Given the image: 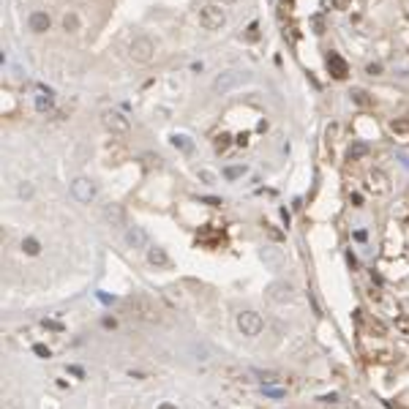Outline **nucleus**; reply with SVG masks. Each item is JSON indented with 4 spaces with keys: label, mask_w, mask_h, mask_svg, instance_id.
<instances>
[{
    "label": "nucleus",
    "mask_w": 409,
    "mask_h": 409,
    "mask_svg": "<svg viewBox=\"0 0 409 409\" xmlns=\"http://www.w3.org/2000/svg\"><path fill=\"white\" fill-rule=\"evenodd\" d=\"M123 311L129 314V317L139 319V322H147V325L164 322V308L153 298H147V295H129V298L123 300Z\"/></svg>",
    "instance_id": "f257e3e1"
},
{
    "label": "nucleus",
    "mask_w": 409,
    "mask_h": 409,
    "mask_svg": "<svg viewBox=\"0 0 409 409\" xmlns=\"http://www.w3.org/2000/svg\"><path fill=\"white\" fill-rule=\"evenodd\" d=\"M129 57L139 66L153 63V57H156V41L150 36H134L129 44Z\"/></svg>",
    "instance_id": "f03ea898"
},
{
    "label": "nucleus",
    "mask_w": 409,
    "mask_h": 409,
    "mask_svg": "<svg viewBox=\"0 0 409 409\" xmlns=\"http://www.w3.org/2000/svg\"><path fill=\"white\" fill-rule=\"evenodd\" d=\"M224 22H226V14H224V9L216 3H207L199 9V25H202L205 30H221L224 28Z\"/></svg>",
    "instance_id": "7ed1b4c3"
},
{
    "label": "nucleus",
    "mask_w": 409,
    "mask_h": 409,
    "mask_svg": "<svg viewBox=\"0 0 409 409\" xmlns=\"http://www.w3.org/2000/svg\"><path fill=\"white\" fill-rule=\"evenodd\" d=\"M262 327H265V319L259 317L257 311H243V314H238V330L243 333L246 338H257L259 333H262Z\"/></svg>",
    "instance_id": "20e7f679"
},
{
    "label": "nucleus",
    "mask_w": 409,
    "mask_h": 409,
    "mask_svg": "<svg viewBox=\"0 0 409 409\" xmlns=\"http://www.w3.org/2000/svg\"><path fill=\"white\" fill-rule=\"evenodd\" d=\"M101 126L106 131H112V134H126V131H131V120L123 115V112H118V109H104L101 112Z\"/></svg>",
    "instance_id": "39448f33"
},
{
    "label": "nucleus",
    "mask_w": 409,
    "mask_h": 409,
    "mask_svg": "<svg viewBox=\"0 0 409 409\" xmlns=\"http://www.w3.org/2000/svg\"><path fill=\"white\" fill-rule=\"evenodd\" d=\"M71 194H74V199H77V202L90 205L93 199H96V186H93V180H88V178H77L71 183Z\"/></svg>",
    "instance_id": "423d86ee"
},
{
    "label": "nucleus",
    "mask_w": 409,
    "mask_h": 409,
    "mask_svg": "<svg viewBox=\"0 0 409 409\" xmlns=\"http://www.w3.org/2000/svg\"><path fill=\"white\" fill-rule=\"evenodd\" d=\"M325 63H327V71L333 74V79H346L349 77V66H346V60L341 57L338 52H327Z\"/></svg>",
    "instance_id": "0eeeda50"
},
{
    "label": "nucleus",
    "mask_w": 409,
    "mask_h": 409,
    "mask_svg": "<svg viewBox=\"0 0 409 409\" xmlns=\"http://www.w3.org/2000/svg\"><path fill=\"white\" fill-rule=\"evenodd\" d=\"M104 221L109 226H115V229H123V226H126V210H123V205H118V202L104 205Z\"/></svg>",
    "instance_id": "6e6552de"
},
{
    "label": "nucleus",
    "mask_w": 409,
    "mask_h": 409,
    "mask_svg": "<svg viewBox=\"0 0 409 409\" xmlns=\"http://www.w3.org/2000/svg\"><path fill=\"white\" fill-rule=\"evenodd\" d=\"M28 25H30L33 33H46V30L52 28V19H49L46 11H33L30 19H28Z\"/></svg>",
    "instance_id": "1a4fd4ad"
},
{
    "label": "nucleus",
    "mask_w": 409,
    "mask_h": 409,
    "mask_svg": "<svg viewBox=\"0 0 409 409\" xmlns=\"http://www.w3.org/2000/svg\"><path fill=\"white\" fill-rule=\"evenodd\" d=\"M238 79H240L238 71H224L216 82H213V90H216V93H226V90H232L235 85H238Z\"/></svg>",
    "instance_id": "9d476101"
},
{
    "label": "nucleus",
    "mask_w": 409,
    "mask_h": 409,
    "mask_svg": "<svg viewBox=\"0 0 409 409\" xmlns=\"http://www.w3.org/2000/svg\"><path fill=\"white\" fill-rule=\"evenodd\" d=\"M126 243H129L131 249H147V232L142 226H131V229L126 232Z\"/></svg>",
    "instance_id": "9b49d317"
},
{
    "label": "nucleus",
    "mask_w": 409,
    "mask_h": 409,
    "mask_svg": "<svg viewBox=\"0 0 409 409\" xmlns=\"http://www.w3.org/2000/svg\"><path fill=\"white\" fill-rule=\"evenodd\" d=\"M147 262H150L153 267H169V254H166L164 249H158V246H153V249H147Z\"/></svg>",
    "instance_id": "f8f14e48"
},
{
    "label": "nucleus",
    "mask_w": 409,
    "mask_h": 409,
    "mask_svg": "<svg viewBox=\"0 0 409 409\" xmlns=\"http://www.w3.org/2000/svg\"><path fill=\"white\" fill-rule=\"evenodd\" d=\"M368 189H371L374 194H387V191H390V183H387L385 172L374 169V172H371V183H368Z\"/></svg>",
    "instance_id": "ddd939ff"
},
{
    "label": "nucleus",
    "mask_w": 409,
    "mask_h": 409,
    "mask_svg": "<svg viewBox=\"0 0 409 409\" xmlns=\"http://www.w3.org/2000/svg\"><path fill=\"white\" fill-rule=\"evenodd\" d=\"M22 251L28 254V257H38V254H41V243H38L36 238H25L22 240Z\"/></svg>",
    "instance_id": "4468645a"
},
{
    "label": "nucleus",
    "mask_w": 409,
    "mask_h": 409,
    "mask_svg": "<svg viewBox=\"0 0 409 409\" xmlns=\"http://www.w3.org/2000/svg\"><path fill=\"white\" fill-rule=\"evenodd\" d=\"M390 131L393 134H409V118H395V120H390Z\"/></svg>",
    "instance_id": "2eb2a0df"
},
{
    "label": "nucleus",
    "mask_w": 409,
    "mask_h": 409,
    "mask_svg": "<svg viewBox=\"0 0 409 409\" xmlns=\"http://www.w3.org/2000/svg\"><path fill=\"white\" fill-rule=\"evenodd\" d=\"M270 292H273V295H270L273 300H289V298H292V295H289L292 289H289V286H284V284H273Z\"/></svg>",
    "instance_id": "dca6fc26"
},
{
    "label": "nucleus",
    "mask_w": 409,
    "mask_h": 409,
    "mask_svg": "<svg viewBox=\"0 0 409 409\" xmlns=\"http://www.w3.org/2000/svg\"><path fill=\"white\" fill-rule=\"evenodd\" d=\"M36 109H38V112L52 109V93H49V90H46V93H38V96H36Z\"/></svg>",
    "instance_id": "f3484780"
},
{
    "label": "nucleus",
    "mask_w": 409,
    "mask_h": 409,
    "mask_svg": "<svg viewBox=\"0 0 409 409\" xmlns=\"http://www.w3.org/2000/svg\"><path fill=\"white\" fill-rule=\"evenodd\" d=\"M63 28L69 30V33H77L79 30V17L77 14H66L63 17Z\"/></svg>",
    "instance_id": "a211bd4d"
},
{
    "label": "nucleus",
    "mask_w": 409,
    "mask_h": 409,
    "mask_svg": "<svg viewBox=\"0 0 409 409\" xmlns=\"http://www.w3.org/2000/svg\"><path fill=\"white\" fill-rule=\"evenodd\" d=\"M349 96H352V101H355V104H363V106L371 104V98H368V93H366V90H352Z\"/></svg>",
    "instance_id": "6ab92c4d"
},
{
    "label": "nucleus",
    "mask_w": 409,
    "mask_h": 409,
    "mask_svg": "<svg viewBox=\"0 0 409 409\" xmlns=\"http://www.w3.org/2000/svg\"><path fill=\"white\" fill-rule=\"evenodd\" d=\"M229 145H232V137H229V134H218V137H216V150H218V153H224Z\"/></svg>",
    "instance_id": "aec40b11"
},
{
    "label": "nucleus",
    "mask_w": 409,
    "mask_h": 409,
    "mask_svg": "<svg viewBox=\"0 0 409 409\" xmlns=\"http://www.w3.org/2000/svg\"><path fill=\"white\" fill-rule=\"evenodd\" d=\"M246 41H259V25L251 22L249 30H246Z\"/></svg>",
    "instance_id": "412c9836"
},
{
    "label": "nucleus",
    "mask_w": 409,
    "mask_h": 409,
    "mask_svg": "<svg viewBox=\"0 0 409 409\" xmlns=\"http://www.w3.org/2000/svg\"><path fill=\"white\" fill-rule=\"evenodd\" d=\"M395 327H398L404 336H409V317H398V319H395Z\"/></svg>",
    "instance_id": "4be33fe9"
},
{
    "label": "nucleus",
    "mask_w": 409,
    "mask_h": 409,
    "mask_svg": "<svg viewBox=\"0 0 409 409\" xmlns=\"http://www.w3.org/2000/svg\"><path fill=\"white\" fill-rule=\"evenodd\" d=\"M172 145H175V147H183V150H189V139H186V137H178V134H175V137H172Z\"/></svg>",
    "instance_id": "5701e85b"
},
{
    "label": "nucleus",
    "mask_w": 409,
    "mask_h": 409,
    "mask_svg": "<svg viewBox=\"0 0 409 409\" xmlns=\"http://www.w3.org/2000/svg\"><path fill=\"white\" fill-rule=\"evenodd\" d=\"M17 191H19V197H25V199H28V197H33V186H30V183H22Z\"/></svg>",
    "instance_id": "b1692460"
},
{
    "label": "nucleus",
    "mask_w": 409,
    "mask_h": 409,
    "mask_svg": "<svg viewBox=\"0 0 409 409\" xmlns=\"http://www.w3.org/2000/svg\"><path fill=\"white\" fill-rule=\"evenodd\" d=\"M224 175L229 178V180H235V178H240V175H243V169H240V166H229V169H226Z\"/></svg>",
    "instance_id": "393cba45"
},
{
    "label": "nucleus",
    "mask_w": 409,
    "mask_h": 409,
    "mask_svg": "<svg viewBox=\"0 0 409 409\" xmlns=\"http://www.w3.org/2000/svg\"><path fill=\"white\" fill-rule=\"evenodd\" d=\"M330 3H333V9L346 11V9H349V3H352V0H330Z\"/></svg>",
    "instance_id": "a878e982"
},
{
    "label": "nucleus",
    "mask_w": 409,
    "mask_h": 409,
    "mask_svg": "<svg viewBox=\"0 0 409 409\" xmlns=\"http://www.w3.org/2000/svg\"><path fill=\"white\" fill-rule=\"evenodd\" d=\"M33 352H36L38 358H49V349H46L44 344H36V346H33Z\"/></svg>",
    "instance_id": "bb28decb"
},
{
    "label": "nucleus",
    "mask_w": 409,
    "mask_h": 409,
    "mask_svg": "<svg viewBox=\"0 0 409 409\" xmlns=\"http://www.w3.org/2000/svg\"><path fill=\"white\" fill-rule=\"evenodd\" d=\"M366 71H368V74H371V77H377V74L382 71V66H379V63H371V66H368V69H366Z\"/></svg>",
    "instance_id": "cd10ccee"
},
{
    "label": "nucleus",
    "mask_w": 409,
    "mask_h": 409,
    "mask_svg": "<svg viewBox=\"0 0 409 409\" xmlns=\"http://www.w3.org/2000/svg\"><path fill=\"white\" fill-rule=\"evenodd\" d=\"M235 142H238V145H246V142H249V134H240V137L235 139Z\"/></svg>",
    "instance_id": "c85d7f7f"
},
{
    "label": "nucleus",
    "mask_w": 409,
    "mask_h": 409,
    "mask_svg": "<svg viewBox=\"0 0 409 409\" xmlns=\"http://www.w3.org/2000/svg\"><path fill=\"white\" fill-rule=\"evenodd\" d=\"M352 202L360 207V205H363V197H360V194H352Z\"/></svg>",
    "instance_id": "c756f323"
},
{
    "label": "nucleus",
    "mask_w": 409,
    "mask_h": 409,
    "mask_svg": "<svg viewBox=\"0 0 409 409\" xmlns=\"http://www.w3.org/2000/svg\"><path fill=\"white\" fill-rule=\"evenodd\" d=\"M158 409H178V406H175V404H161Z\"/></svg>",
    "instance_id": "7c9ffc66"
},
{
    "label": "nucleus",
    "mask_w": 409,
    "mask_h": 409,
    "mask_svg": "<svg viewBox=\"0 0 409 409\" xmlns=\"http://www.w3.org/2000/svg\"><path fill=\"white\" fill-rule=\"evenodd\" d=\"M221 3H235V0H221Z\"/></svg>",
    "instance_id": "2f4dec72"
}]
</instances>
